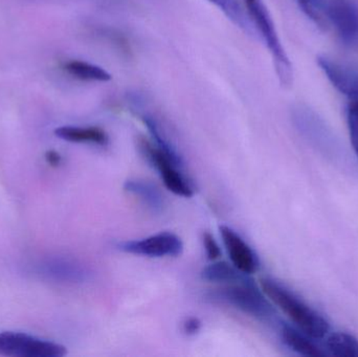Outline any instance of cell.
Wrapping results in <instances>:
<instances>
[{"label": "cell", "instance_id": "3957f363", "mask_svg": "<svg viewBox=\"0 0 358 357\" xmlns=\"http://www.w3.org/2000/svg\"><path fill=\"white\" fill-rule=\"evenodd\" d=\"M210 299L229 304L258 320L268 321L275 318V309L254 283L231 284L217 289L210 295Z\"/></svg>", "mask_w": 358, "mask_h": 357}, {"label": "cell", "instance_id": "277c9868", "mask_svg": "<svg viewBox=\"0 0 358 357\" xmlns=\"http://www.w3.org/2000/svg\"><path fill=\"white\" fill-rule=\"evenodd\" d=\"M140 148L147 159L159 170L162 180L168 190L178 196L187 198L193 196L194 188L191 182L178 170L181 166L180 157L169 154L159 147L153 146L144 138L141 140Z\"/></svg>", "mask_w": 358, "mask_h": 357}, {"label": "cell", "instance_id": "6da1fadb", "mask_svg": "<svg viewBox=\"0 0 358 357\" xmlns=\"http://www.w3.org/2000/svg\"><path fill=\"white\" fill-rule=\"evenodd\" d=\"M263 293L280 308L299 329L311 339H324L329 333V323L294 293L271 279L261 281Z\"/></svg>", "mask_w": 358, "mask_h": 357}, {"label": "cell", "instance_id": "9a60e30c", "mask_svg": "<svg viewBox=\"0 0 358 357\" xmlns=\"http://www.w3.org/2000/svg\"><path fill=\"white\" fill-rule=\"evenodd\" d=\"M64 69L69 75L83 81L108 82L113 78L110 73L102 67L84 61H69L65 63Z\"/></svg>", "mask_w": 358, "mask_h": 357}, {"label": "cell", "instance_id": "ffe728a7", "mask_svg": "<svg viewBox=\"0 0 358 357\" xmlns=\"http://www.w3.org/2000/svg\"><path fill=\"white\" fill-rule=\"evenodd\" d=\"M201 329V321L197 318H189L183 323V330L187 335H195Z\"/></svg>", "mask_w": 358, "mask_h": 357}, {"label": "cell", "instance_id": "2e32d148", "mask_svg": "<svg viewBox=\"0 0 358 357\" xmlns=\"http://www.w3.org/2000/svg\"><path fill=\"white\" fill-rule=\"evenodd\" d=\"M326 347L334 356L358 357V340L349 333H332L326 341Z\"/></svg>", "mask_w": 358, "mask_h": 357}, {"label": "cell", "instance_id": "e0dca14e", "mask_svg": "<svg viewBox=\"0 0 358 357\" xmlns=\"http://www.w3.org/2000/svg\"><path fill=\"white\" fill-rule=\"evenodd\" d=\"M208 1L218 8L234 24L237 25L246 33L252 31L250 21L246 19L237 0H208Z\"/></svg>", "mask_w": 358, "mask_h": 357}, {"label": "cell", "instance_id": "9c48e42d", "mask_svg": "<svg viewBox=\"0 0 358 357\" xmlns=\"http://www.w3.org/2000/svg\"><path fill=\"white\" fill-rule=\"evenodd\" d=\"M220 233L233 265L248 276L258 272L260 263L252 247L229 226H220Z\"/></svg>", "mask_w": 358, "mask_h": 357}, {"label": "cell", "instance_id": "30bf717a", "mask_svg": "<svg viewBox=\"0 0 358 357\" xmlns=\"http://www.w3.org/2000/svg\"><path fill=\"white\" fill-rule=\"evenodd\" d=\"M294 119L299 130L315 145L327 146L330 143H334V136L325 122L309 107L303 105L296 107Z\"/></svg>", "mask_w": 358, "mask_h": 357}, {"label": "cell", "instance_id": "ac0fdd59", "mask_svg": "<svg viewBox=\"0 0 358 357\" xmlns=\"http://www.w3.org/2000/svg\"><path fill=\"white\" fill-rule=\"evenodd\" d=\"M303 12L319 27L327 25L324 15V0H296Z\"/></svg>", "mask_w": 358, "mask_h": 357}, {"label": "cell", "instance_id": "4fadbf2b", "mask_svg": "<svg viewBox=\"0 0 358 357\" xmlns=\"http://www.w3.org/2000/svg\"><path fill=\"white\" fill-rule=\"evenodd\" d=\"M281 337L283 343L287 346L292 351L296 352L303 356L310 357H324L326 356V352H324L321 348L317 347L306 333L301 331L300 329L294 328V327L284 325L282 327Z\"/></svg>", "mask_w": 358, "mask_h": 357}, {"label": "cell", "instance_id": "5b68a950", "mask_svg": "<svg viewBox=\"0 0 358 357\" xmlns=\"http://www.w3.org/2000/svg\"><path fill=\"white\" fill-rule=\"evenodd\" d=\"M64 346L22 333H0V356L15 357H62Z\"/></svg>", "mask_w": 358, "mask_h": 357}, {"label": "cell", "instance_id": "44dd1931", "mask_svg": "<svg viewBox=\"0 0 358 357\" xmlns=\"http://www.w3.org/2000/svg\"><path fill=\"white\" fill-rule=\"evenodd\" d=\"M45 159L48 161V163H50L52 167H57V166L60 165L61 161H62V157L56 151H48L45 154Z\"/></svg>", "mask_w": 358, "mask_h": 357}, {"label": "cell", "instance_id": "d6986e66", "mask_svg": "<svg viewBox=\"0 0 358 357\" xmlns=\"http://www.w3.org/2000/svg\"><path fill=\"white\" fill-rule=\"evenodd\" d=\"M202 241H203L204 249H206L208 259L213 260V261L218 259L221 256V249L214 237L210 233H204Z\"/></svg>", "mask_w": 358, "mask_h": 357}, {"label": "cell", "instance_id": "7c38bea8", "mask_svg": "<svg viewBox=\"0 0 358 357\" xmlns=\"http://www.w3.org/2000/svg\"><path fill=\"white\" fill-rule=\"evenodd\" d=\"M248 275L240 272L227 262H214L202 270L201 278L213 283H227V284H245L252 283Z\"/></svg>", "mask_w": 358, "mask_h": 357}, {"label": "cell", "instance_id": "5bb4252c", "mask_svg": "<svg viewBox=\"0 0 358 357\" xmlns=\"http://www.w3.org/2000/svg\"><path fill=\"white\" fill-rule=\"evenodd\" d=\"M126 192L138 196L153 212H162L165 207V199L155 184L146 180H128L124 184Z\"/></svg>", "mask_w": 358, "mask_h": 357}, {"label": "cell", "instance_id": "52a82bcc", "mask_svg": "<svg viewBox=\"0 0 358 357\" xmlns=\"http://www.w3.org/2000/svg\"><path fill=\"white\" fill-rule=\"evenodd\" d=\"M324 15L341 41L358 50V3L355 0H324Z\"/></svg>", "mask_w": 358, "mask_h": 357}, {"label": "cell", "instance_id": "8fae6325", "mask_svg": "<svg viewBox=\"0 0 358 357\" xmlns=\"http://www.w3.org/2000/svg\"><path fill=\"white\" fill-rule=\"evenodd\" d=\"M55 136L61 140L78 144H94L106 146L109 136L104 130L99 127H77V126H63L55 130Z\"/></svg>", "mask_w": 358, "mask_h": 357}, {"label": "cell", "instance_id": "8992f818", "mask_svg": "<svg viewBox=\"0 0 358 357\" xmlns=\"http://www.w3.org/2000/svg\"><path fill=\"white\" fill-rule=\"evenodd\" d=\"M36 276L59 284H82L87 282L92 272L79 260L66 256H48L33 266Z\"/></svg>", "mask_w": 358, "mask_h": 357}, {"label": "cell", "instance_id": "7a4b0ae2", "mask_svg": "<svg viewBox=\"0 0 358 357\" xmlns=\"http://www.w3.org/2000/svg\"><path fill=\"white\" fill-rule=\"evenodd\" d=\"M250 19L254 21L257 29L273 57L275 73L280 83L284 87H289L294 81V71L289 58L282 45L281 40L275 29V23L262 0H243Z\"/></svg>", "mask_w": 358, "mask_h": 357}, {"label": "cell", "instance_id": "ba28073f", "mask_svg": "<svg viewBox=\"0 0 358 357\" xmlns=\"http://www.w3.org/2000/svg\"><path fill=\"white\" fill-rule=\"evenodd\" d=\"M120 251L151 258L178 257L183 251L181 239L172 233H159L142 240L125 241L117 245Z\"/></svg>", "mask_w": 358, "mask_h": 357}]
</instances>
